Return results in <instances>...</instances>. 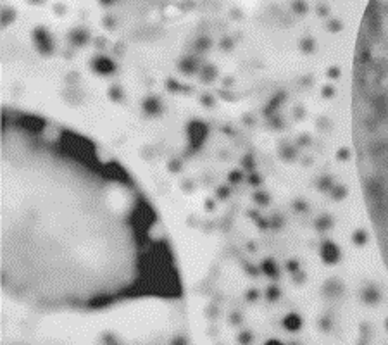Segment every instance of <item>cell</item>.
I'll use <instances>...</instances> for the list:
<instances>
[{
    "instance_id": "1",
    "label": "cell",
    "mask_w": 388,
    "mask_h": 345,
    "mask_svg": "<svg viewBox=\"0 0 388 345\" xmlns=\"http://www.w3.org/2000/svg\"><path fill=\"white\" fill-rule=\"evenodd\" d=\"M2 285L42 309L178 292L166 233L123 166L76 131L6 110Z\"/></svg>"
}]
</instances>
